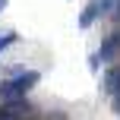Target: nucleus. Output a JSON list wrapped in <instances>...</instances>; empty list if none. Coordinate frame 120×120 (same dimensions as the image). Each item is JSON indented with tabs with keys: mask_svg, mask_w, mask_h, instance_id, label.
I'll list each match as a JSON object with an SVG mask.
<instances>
[{
	"mask_svg": "<svg viewBox=\"0 0 120 120\" xmlns=\"http://www.w3.org/2000/svg\"><path fill=\"white\" fill-rule=\"evenodd\" d=\"M111 3H114V0H92V3L82 10V16H79V25H82V29H89V25L95 22L98 16H101V13H108V10H111Z\"/></svg>",
	"mask_w": 120,
	"mask_h": 120,
	"instance_id": "2",
	"label": "nucleus"
},
{
	"mask_svg": "<svg viewBox=\"0 0 120 120\" xmlns=\"http://www.w3.org/2000/svg\"><path fill=\"white\" fill-rule=\"evenodd\" d=\"M6 3H10V0H0V13H3V6H6Z\"/></svg>",
	"mask_w": 120,
	"mask_h": 120,
	"instance_id": "7",
	"label": "nucleus"
},
{
	"mask_svg": "<svg viewBox=\"0 0 120 120\" xmlns=\"http://www.w3.org/2000/svg\"><path fill=\"white\" fill-rule=\"evenodd\" d=\"M13 41H16V35H13V32H6V35H0V51H3L6 44H13Z\"/></svg>",
	"mask_w": 120,
	"mask_h": 120,
	"instance_id": "5",
	"label": "nucleus"
},
{
	"mask_svg": "<svg viewBox=\"0 0 120 120\" xmlns=\"http://www.w3.org/2000/svg\"><path fill=\"white\" fill-rule=\"evenodd\" d=\"M0 120H16V114H13L10 108H0Z\"/></svg>",
	"mask_w": 120,
	"mask_h": 120,
	"instance_id": "6",
	"label": "nucleus"
},
{
	"mask_svg": "<svg viewBox=\"0 0 120 120\" xmlns=\"http://www.w3.org/2000/svg\"><path fill=\"white\" fill-rule=\"evenodd\" d=\"M117 51H120V32H117V35H111V38H104V41H101V48H98L95 60H114V57H117Z\"/></svg>",
	"mask_w": 120,
	"mask_h": 120,
	"instance_id": "3",
	"label": "nucleus"
},
{
	"mask_svg": "<svg viewBox=\"0 0 120 120\" xmlns=\"http://www.w3.org/2000/svg\"><path fill=\"white\" fill-rule=\"evenodd\" d=\"M104 92H108V95H114V98L120 95V63L108 70V76H104Z\"/></svg>",
	"mask_w": 120,
	"mask_h": 120,
	"instance_id": "4",
	"label": "nucleus"
},
{
	"mask_svg": "<svg viewBox=\"0 0 120 120\" xmlns=\"http://www.w3.org/2000/svg\"><path fill=\"white\" fill-rule=\"evenodd\" d=\"M38 79H41V73H38V70L16 73L13 79L0 82V98H3V101H22V98H25V95H29V92L38 85Z\"/></svg>",
	"mask_w": 120,
	"mask_h": 120,
	"instance_id": "1",
	"label": "nucleus"
}]
</instances>
